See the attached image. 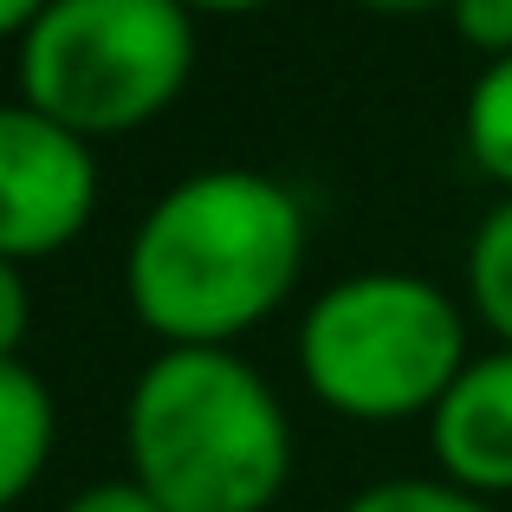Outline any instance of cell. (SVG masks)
Instances as JSON below:
<instances>
[{
  "instance_id": "cell-11",
  "label": "cell",
  "mask_w": 512,
  "mask_h": 512,
  "mask_svg": "<svg viewBox=\"0 0 512 512\" xmlns=\"http://www.w3.org/2000/svg\"><path fill=\"white\" fill-rule=\"evenodd\" d=\"M454 39L474 52H487L493 65L512 59V0H448Z\"/></svg>"
},
{
  "instance_id": "cell-8",
  "label": "cell",
  "mask_w": 512,
  "mask_h": 512,
  "mask_svg": "<svg viewBox=\"0 0 512 512\" xmlns=\"http://www.w3.org/2000/svg\"><path fill=\"white\" fill-rule=\"evenodd\" d=\"M467 299L487 318V331L500 338V350H512V195L474 227V247H467Z\"/></svg>"
},
{
  "instance_id": "cell-14",
  "label": "cell",
  "mask_w": 512,
  "mask_h": 512,
  "mask_svg": "<svg viewBox=\"0 0 512 512\" xmlns=\"http://www.w3.org/2000/svg\"><path fill=\"white\" fill-rule=\"evenodd\" d=\"M46 7H52V0H0V26H7V33L20 39L26 26H33L39 13H46Z\"/></svg>"
},
{
  "instance_id": "cell-4",
  "label": "cell",
  "mask_w": 512,
  "mask_h": 512,
  "mask_svg": "<svg viewBox=\"0 0 512 512\" xmlns=\"http://www.w3.org/2000/svg\"><path fill=\"white\" fill-rule=\"evenodd\" d=\"M20 104L78 137L156 124L195 72V13L182 0H52L20 33Z\"/></svg>"
},
{
  "instance_id": "cell-7",
  "label": "cell",
  "mask_w": 512,
  "mask_h": 512,
  "mask_svg": "<svg viewBox=\"0 0 512 512\" xmlns=\"http://www.w3.org/2000/svg\"><path fill=\"white\" fill-rule=\"evenodd\" d=\"M52 441H59L52 389L26 357H0V500L7 506L33 493V480L52 461Z\"/></svg>"
},
{
  "instance_id": "cell-16",
  "label": "cell",
  "mask_w": 512,
  "mask_h": 512,
  "mask_svg": "<svg viewBox=\"0 0 512 512\" xmlns=\"http://www.w3.org/2000/svg\"><path fill=\"white\" fill-rule=\"evenodd\" d=\"M363 13H428V7H448V0H350Z\"/></svg>"
},
{
  "instance_id": "cell-1",
  "label": "cell",
  "mask_w": 512,
  "mask_h": 512,
  "mask_svg": "<svg viewBox=\"0 0 512 512\" xmlns=\"http://www.w3.org/2000/svg\"><path fill=\"white\" fill-rule=\"evenodd\" d=\"M305 266V208L260 169H201L137 221L124 292L169 350H227L292 299Z\"/></svg>"
},
{
  "instance_id": "cell-12",
  "label": "cell",
  "mask_w": 512,
  "mask_h": 512,
  "mask_svg": "<svg viewBox=\"0 0 512 512\" xmlns=\"http://www.w3.org/2000/svg\"><path fill=\"white\" fill-rule=\"evenodd\" d=\"M26 344V266H0V357Z\"/></svg>"
},
{
  "instance_id": "cell-5",
  "label": "cell",
  "mask_w": 512,
  "mask_h": 512,
  "mask_svg": "<svg viewBox=\"0 0 512 512\" xmlns=\"http://www.w3.org/2000/svg\"><path fill=\"white\" fill-rule=\"evenodd\" d=\"M98 208L91 137L13 104L0 117V253L7 266L72 247Z\"/></svg>"
},
{
  "instance_id": "cell-6",
  "label": "cell",
  "mask_w": 512,
  "mask_h": 512,
  "mask_svg": "<svg viewBox=\"0 0 512 512\" xmlns=\"http://www.w3.org/2000/svg\"><path fill=\"white\" fill-rule=\"evenodd\" d=\"M428 448L441 480L467 493H512V350L474 357L441 409L428 415Z\"/></svg>"
},
{
  "instance_id": "cell-2",
  "label": "cell",
  "mask_w": 512,
  "mask_h": 512,
  "mask_svg": "<svg viewBox=\"0 0 512 512\" xmlns=\"http://www.w3.org/2000/svg\"><path fill=\"white\" fill-rule=\"evenodd\" d=\"M124 454L163 512H266L292 474V428L234 350H163L124 402Z\"/></svg>"
},
{
  "instance_id": "cell-13",
  "label": "cell",
  "mask_w": 512,
  "mask_h": 512,
  "mask_svg": "<svg viewBox=\"0 0 512 512\" xmlns=\"http://www.w3.org/2000/svg\"><path fill=\"white\" fill-rule=\"evenodd\" d=\"M65 512H163L137 480H104V487H85Z\"/></svg>"
},
{
  "instance_id": "cell-3",
  "label": "cell",
  "mask_w": 512,
  "mask_h": 512,
  "mask_svg": "<svg viewBox=\"0 0 512 512\" xmlns=\"http://www.w3.org/2000/svg\"><path fill=\"white\" fill-rule=\"evenodd\" d=\"M467 318L435 279L357 273L312 299L299 325V370L325 409L350 422L435 415L467 370Z\"/></svg>"
},
{
  "instance_id": "cell-15",
  "label": "cell",
  "mask_w": 512,
  "mask_h": 512,
  "mask_svg": "<svg viewBox=\"0 0 512 512\" xmlns=\"http://www.w3.org/2000/svg\"><path fill=\"white\" fill-rule=\"evenodd\" d=\"M182 7L195 13V20L201 13H208V20H234V13H260L266 0H182Z\"/></svg>"
},
{
  "instance_id": "cell-9",
  "label": "cell",
  "mask_w": 512,
  "mask_h": 512,
  "mask_svg": "<svg viewBox=\"0 0 512 512\" xmlns=\"http://www.w3.org/2000/svg\"><path fill=\"white\" fill-rule=\"evenodd\" d=\"M467 156L512 195V59L487 65L467 91Z\"/></svg>"
},
{
  "instance_id": "cell-10",
  "label": "cell",
  "mask_w": 512,
  "mask_h": 512,
  "mask_svg": "<svg viewBox=\"0 0 512 512\" xmlns=\"http://www.w3.org/2000/svg\"><path fill=\"white\" fill-rule=\"evenodd\" d=\"M344 512H493V506L454 480H383V487H363Z\"/></svg>"
}]
</instances>
